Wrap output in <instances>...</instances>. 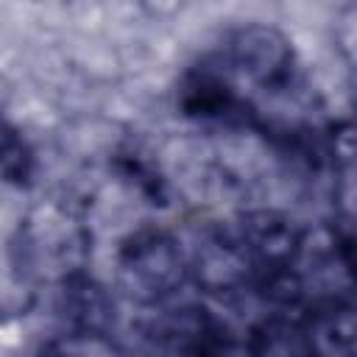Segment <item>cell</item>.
I'll return each mask as SVG.
<instances>
[{
  "mask_svg": "<svg viewBox=\"0 0 357 357\" xmlns=\"http://www.w3.org/2000/svg\"><path fill=\"white\" fill-rule=\"evenodd\" d=\"M36 176V156L22 131L0 114V184L28 187Z\"/></svg>",
  "mask_w": 357,
  "mask_h": 357,
  "instance_id": "277c9868",
  "label": "cell"
},
{
  "mask_svg": "<svg viewBox=\"0 0 357 357\" xmlns=\"http://www.w3.org/2000/svg\"><path fill=\"white\" fill-rule=\"evenodd\" d=\"M296 326L310 357H354V310L349 298L307 304Z\"/></svg>",
  "mask_w": 357,
  "mask_h": 357,
  "instance_id": "3957f363",
  "label": "cell"
},
{
  "mask_svg": "<svg viewBox=\"0 0 357 357\" xmlns=\"http://www.w3.org/2000/svg\"><path fill=\"white\" fill-rule=\"evenodd\" d=\"M190 262L181 243L159 229L131 234L117 254V282L137 304H162L184 287Z\"/></svg>",
  "mask_w": 357,
  "mask_h": 357,
  "instance_id": "6da1fadb",
  "label": "cell"
},
{
  "mask_svg": "<svg viewBox=\"0 0 357 357\" xmlns=\"http://www.w3.org/2000/svg\"><path fill=\"white\" fill-rule=\"evenodd\" d=\"M39 357H81V354H75V351H67V349H61V346H47Z\"/></svg>",
  "mask_w": 357,
  "mask_h": 357,
  "instance_id": "5b68a950",
  "label": "cell"
},
{
  "mask_svg": "<svg viewBox=\"0 0 357 357\" xmlns=\"http://www.w3.org/2000/svg\"><path fill=\"white\" fill-rule=\"evenodd\" d=\"M145 357H229L226 326L201 304H181L156 312L148 321Z\"/></svg>",
  "mask_w": 357,
  "mask_h": 357,
  "instance_id": "7a4b0ae2",
  "label": "cell"
}]
</instances>
